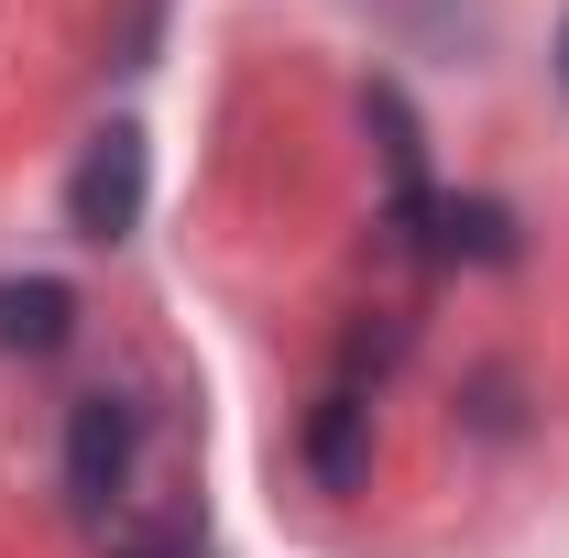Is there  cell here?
<instances>
[{
    "mask_svg": "<svg viewBox=\"0 0 569 558\" xmlns=\"http://www.w3.org/2000/svg\"><path fill=\"white\" fill-rule=\"evenodd\" d=\"M142 198H153V153H142L132 121H110V132L77 153V176H67V230L77 241H132Z\"/></svg>",
    "mask_w": 569,
    "mask_h": 558,
    "instance_id": "6da1fadb",
    "label": "cell"
},
{
    "mask_svg": "<svg viewBox=\"0 0 569 558\" xmlns=\"http://www.w3.org/2000/svg\"><path fill=\"white\" fill-rule=\"evenodd\" d=\"M132 460H142V406L132 395H77L67 406V492L88 504V515H110L121 492H132Z\"/></svg>",
    "mask_w": 569,
    "mask_h": 558,
    "instance_id": "7a4b0ae2",
    "label": "cell"
},
{
    "mask_svg": "<svg viewBox=\"0 0 569 558\" xmlns=\"http://www.w3.org/2000/svg\"><path fill=\"white\" fill-rule=\"evenodd\" d=\"M77 340V296L56 275H11L0 285V350H22V361H44V350Z\"/></svg>",
    "mask_w": 569,
    "mask_h": 558,
    "instance_id": "3957f363",
    "label": "cell"
},
{
    "mask_svg": "<svg viewBox=\"0 0 569 558\" xmlns=\"http://www.w3.org/2000/svg\"><path fill=\"white\" fill-rule=\"evenodd\" d=\"M427 252H438V263H515V209H503V198H449Z\"/></svg>",
    "mask_w": 569,
    "mask_h": 558,
    "instance_id": "277c9868",
    "label": "cell"
},
{
    "mask_svg": "<svg viewBox=\"0 0 569 558\" xmlns=\"http://www.w3.org/2000/svg\"><path fill=\"white\" fill-rule=\"evenodd\" d=\"M121 558H209V548H198V537L176 526V537H132V548H121Z\"/></svg>",
    "mask_w": 569,
    "mask_h": 558,
    "instance_id": "5b68a950",
    "label": "cell"
},
{
    "mask_svg": "<svg viewBox=\"0 0 569 558\" xmlns=\"http://www.w3.org/2000/svg\"><path fill=\"white\" fill-rule=\"evenodd\" d=\"M559 88H569V22H559Z\"/></svg>",
    "mask_w": 569,
    "mask_h": 558,
    "instance_id": "8992f818",
    "label": "cell"
}]
</instances>
